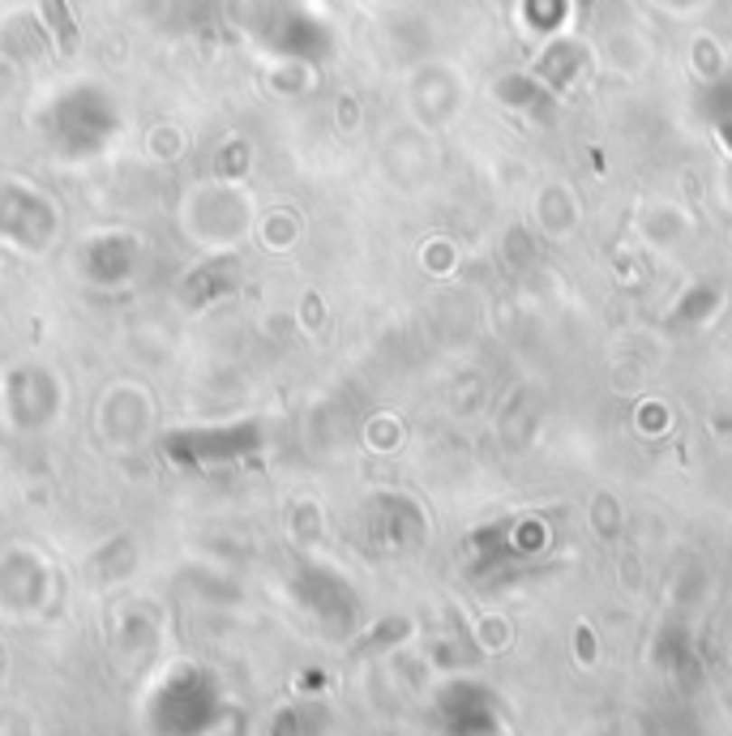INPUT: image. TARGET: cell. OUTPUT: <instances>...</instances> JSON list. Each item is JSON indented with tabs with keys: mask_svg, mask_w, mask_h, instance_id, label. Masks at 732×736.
Returning a JSON list of instances; mask_svg holds the SVG:
<instances>
[{
	"mask_svg": "<svg viewBox=\"0 0 732 736\" xmlns=\"http://www.w3.org/2000/svg\"><path fill=\"white\" fill-rule=\"evenodd\" d=\"M43 14H48L52 31H56V43H61V51H73V48H78V26H73V17H69L65 0H43Z\"/></svg>",
	"mask_w": 732,
	"mask_h": 736,
	"instance_id": "1",
	"label": "cell"
}]
</instances>
